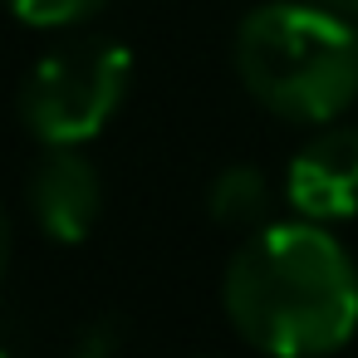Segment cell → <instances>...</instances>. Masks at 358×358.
<instances>
[{
  "label": "cell",
  "mask_w": 358,
  "mask_h": 358,
  "mask_svg": "<svg viewBox=\"0 0 358 358\" xmlns=\"http://www.w3.org/2000/svg\"><path fill=\"white\" fill-rule=\"evenodd\" d=\"M128 79L133 55L118 40H69L25 74L20 118L45 148H84L118 113Z\"/></svg>",
  "instance_id": "3957f363"
},
{
  "label": "cell",
  "mask_w": 358,
  "mask_h": 358,
  "mask_svg": "<svg viewBox=\"0 0 358 358\" xmlns=\"http://www.w3.org/2000/svg\"><path fill=\"white\" fill-rule=\"evenodd\" d=\"M6 260H10V221L0 211V275H6Z\"/></svg>",
  "instance_id": "9c48e42d"
},
{
  "label": "cell",
  "mask_w": 358,
  "mask_h": 358,
  "mask_svg": "<svg viewBox=\"0 0 358 358\" xmlns=\"http://www.w3.org/2000/svg\"><path fill=\"white\" fill-rule=\"evenodd\" d=\"M236 74L270 113L289 123H334L358 99V35L319 0H275L241 20Z\"/></svg>",
  "instance_id": "7a4b0ae2"
},
{
  "label": "cell",
  "mask_w": 358,
  "mask_h": 358,
  "mask_svg": "<svg viewBox=\"0 0 358 358\" xmlns=\"http://www.w3.org/2000/svg\"><path fill=\"white\" fill-rule=\"evenodd\" d=\"M285 196L304 221L358 216V128L314 133L285 172Z\"/></svg>",
  "instance_id": "5b68a950"
},
{
  "label": "cell",
  "mask_w": 358,
  "mask_h": 358,
  "mask_svg": "<svg viewBox=\"0 0 358 358\" xmlns=\"http://www.w3.org/2000/svg\"><path fill=\"white\" fill-rule=\"evenodd\" d=\"M319 6L338 10V15H358V0H319Z\"/></svg>",
  "instance_id": "30bf717a"
},
{
  "label": "cell",
  "mask_w": 358,
  "mask_h": 358,
  "mask_svg": "<svg viewBox=\"0 0 358 358\" xmlns=\"http://www.w3.org/2000/svg\"><path fill=\"white\" fill-rule=\"evenodd\" d=\"M236 334L270 358H324L358 329V265L324 221L260 226L221 280Z\"/></svg>",
  "instance_id": "6da1fadb"
},
{
  "label": "cell",
  "mask_w": 358,
  "mask_h": 358,
  "mask_svg": "<svg viewBox=\"0 0 358 358\" xmlns=\"http://www.w3.org/2000/svg\"><path fill=\"white\" fill-rule=\"evenodd\" d=\"M0 358H10V348H6V343H0Z\"/></svg>",
  "instance_id": "8fae6325"
},
{
  "label": "cell",
  "mask_w": 358,
  "mask_h": 358,
  "mask_svg": "<svg viewBox=\"0 0 358 358\" xmlns=\"http://www.w3.org/2000/svg\"><path fill=\"white\" fill-rule=\"evenodd\" d=\"M64 358H123V324L118 319H89Z\"/></svg>",
  "instance_id": "ba28073f"
},
{
  "label": "cell",
  "mask_w": 358,
  "mask_h": 358,
  "mask_svg": "<svg viewBox=\"0 0 358 358\" xmlns=\"http://www.w3.org/2000/svg\"><path fill=\"white\" fill-rule=\"evenodd\" d=\"M25 196H30L35 226L59 245L89 241L103 216V182L79 148H45V157L30 172Z\"/></svg>",
  "instance_id": "277c9868"
},
{
  "label": "cell",
  "mask_w": 358,
  "mask_h": 358,
  "mask_svg": "<svg viewBox=\"0 0 358 358\" xmlns=\"http://www.w3.org/2000/svg\"><path fill=\"white\" fill-rule=\"evenodd\" d=\"M6 6L30 30H64V25H79L89 15H99L108 0H6Z\"/></svg>",
  "instance_id": "52a82bcc"
},
{
  "label": "cell",
  "mask_w": 358,
  "mask_h": 358,
  "mask_svg": "<svg viewBox=\"0 0 358 358\" xmlns=\"http://www.w3.org/2000/svg\"><path fill=\"white\" fill-rule=\"evenodd\" d=\"M270 211V182L260 167L250 162H231L211 177L206 187V216L216 226H260V216Z\"/></svg>",
  "instance_id": "8992f818"
}]
</instances>
